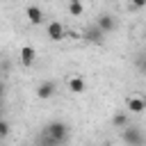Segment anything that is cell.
<instances>
[{
  "label": "cell",
  "mask_w": 146,
  "mask_h": 146,
  "mask_svg": "<svg viewBox=\"0 0 146 146\" xmlns=\"http://www.w3.org/2000/svg\"><path fill=\"white\" fill-rule=\"evenodd\" d=\"M68 139V125L64 121H50L43 128V141L41 146H62Z\"/></svg>",
  "instance_id": "cell-1"
},
{
  "label": "cell",
  "mask_w": 146,
  "mask_h": 146,
  "mask_svg": "<svg viewBox=\"0 0 146 146\" xmlns=\"http://www.w3.org/2000/svg\"><path fill=\"white\" fill-rule=\"evenodd\" d=\"M121 137L128 146H146V135L141 132V128L137 125H128L121 130Z\"/></svg>",
  "instance_id": "cell-2"
},
{
  "label": "cell",
  "mask_w": 146,
  "mask_h": 146,
  "mask_svg": "<svg viewBox=\"0 0 146 146\" xmlns=\"http://www.w3.org/2000/svg\"><path fill=\"white\" fill-rule=\"evenodd\" d=\"M55 91H57V84H55L52 80H46V82H41V84L36 87V98L48 100V98H52V96H55Z\"/></svg>",
  "instance_id": "cell-3"
},
{
  "label": "cell",
  "mask_w": 146,
  "mask_h": 146,
  "mask_svg": "<svg viewBox=\"0 0 146 146\" xmlns=\"http://www.w3.org/2000/svg\"><path fill=\"white\" fill-rule=\"evenodd\" d=\"M125 107L132 114H141L146 110V98H141V96H128L125 98Z\"/></svg>",
  "instance_id": "cell-4"
},
{
  "label": "cell",
  "mask_w": 146,
  "mask_h": 146,
  "mask_svg": "<svg viewBox=\"0 0 146 146\" xmlns=\"http://www.w3.org/2000/svg\"><path fill=\"white\" fill-rule=\"evenodd\" d=\"M96 25H98V30H100L103 34H110V32L116 27V21H114L112 14H100L98 21H96Z\"/></svg>",
  "instance_id": "cell-5"
},
{
  "label": "cell",
  "mask_w": 146,
  "mask_h": 146,
  "mask_svg": "<svg viewBox=\"0 0 146 146\" xmlns=\"http://www.w3.org/2000/svg\"><path fill=\"white\" fill-rule=\"evenodd\" d=\"M48 36H50L52 41H62V39L66 36V30H64V25H62V23H57V21L48 23Z\"/></svg>",
  "instance_id": "cell-6"
},
{
  "label": "cell",
  "mask_w": 146,
  "mask_h": 146,
  "mask_svg": "<svg viewBox=\"0 0 146 146\" xmlns=\"http://www.w3.org/2000/svg\"><path fill=\"white\" fill-rule=\"evenodd\" d=\"M18 55H21V64H23V66H32V64L36 62V50H34L32 46H23Z\"/></svg>",
  "instance_id": "cell-7"
},
{
  "label": "cell",
  "mask_w": 146,
  "mask_h": 146,
  "mask_svg": "<svg viewBox=\"0 0 146 146\" xmlns=\"http://www.w3.org/2000/svg\"><path fill=\"white\" fill-rule=\"evenodd\" d=\"M25 14H27V21H30L32 25H39V23H43V11H41V7H36V5H30V7L25 9Z\"/></svg>",
  "instance_id": "cell-8"
},
{
  "label": "cell",
  "mask_w": 146,
  "mask_h": 146,
  "mask_svg": "<svg viewBox=\"0 0 146 146\" xmlns=\"http://www.w3.org/2000/svg\"><path fill=\"white\" fill-rule=\"evenodd\" d=\"M82 36H84L87 41H91V43H103V39H105V34L98 30V25H91V27H87Z\"/></svg>",
  "instance_id": "cell-9"
},
{
  "label": "cell",
  "mask_w": 146,
  "mask_h": 146,
  "mask_svg": "<svg viewBox=\"0 0 146 146\" xmlns=\"http://www.w3.org/2000/svg\"><path fill=\"white\" fill-rule=\"evenodd\" d=\"M112 125H114V128H121V130L128 128V125H130V123H128V114H125V112H116V114L112 116Z\"/></svg>",
  "instance_id": "cell-10"
},
{
  "label": "cell",
  "mask_w": 146,
  "mask_h": 146,
  "mask_svg": "<svg viewBox=\"0 0 146 146\" xmlns=\"http://www.w3.org/2000/svg\"><path fill=\"white\" fill-rule=\"evenodd\" d=\"M84 87H87V84H84V80H82V78H78V75L68 80V89H71L73 94H82V91H84Z\"/></svg>",
  "instance_id": "cell-11"
},
{
  "label": "cell",
  "mask_w": 146,
  "mask_h": 146,
  "mask_svg": "<svg viewBox=\"0 0 146 146\" xmlns=\"http://www.w3.org/2000/svg\"><path fill=\"white\" fill-rule=\"evenodd\" d=\"M84 11V5L80 2V0H73V2H68V14L71 16H80Z\"/></svg>",
  "instance_id": "cell-12"
},
{
  "label": "cell",
  "mask_w": 146,
  "mask_h": 146,
  "mask_svg": "<svg viewBox=\"0 0 146 146\" xmlns=\"http://www.w3.org/2000/svg\"><path fill=\"white\" fill-rule=\"evenodd\" d=\"M9 130H11V128H9V123L2 119V121H0V139H5V137L9 135Z\"/></svg>",
  "instance_id": "cell-13"
},
{
  "label": "cell",
  "mask_w": 146,
  "mask_h": 146,
  "mask_svg": "<svg viewBox=\"0 0 146 146\" xmlns=\"http://www.w3.org/2000/svg\"><path fill=\"white\" fill-rule=\"evenodd\" d=\"M141 7H144V2H139V0L137 2H128V11H139Z\"/></svg>",
  "instance_id": "cell-14"
},
{
  "label": "cell",
  "mask_w": 146,
  "mask_h": 146,
  "mask_svg": "<svg viewBox=\"0 0 146 146\" xmlns=\"http://www.w3.org/2000/svg\"><path fill=\"white\" fill-rule=\"evenodd\" d=\"M139 66H141V71L146 73V57H141V59H139Z\"/></svg>",
  "instance_id": "cell-15"
},
{
  "label": "cell",
  "mask_w": 146,
  "mask_h": 146,
  "mask_svg": "<svg viewBox=\"0 0 146 146\" xmlns=\"http://www.w3.org/2000/svg\"><path fill=\"white\" fill-rule=\"evenodd\" d=\"M2 91H5V87H2V84H0V98H2Z\"/></svg>",
  "instance_id": "cell-16"
},
{
  "label": "cell",
  "mask_w": 146,
  "mask_h": 146,
  "mask_svg": "<svg viewBox=\"0 0 146 146\" xmlns=\"http://www.w3.org/2000/svg\"><path fill=\"white\" fill-rule=\"evenodd\" d=\"M0 121H2V107H0Z\"/></svg>",
  "instance_id": "cell-17"
}]
</instances>
